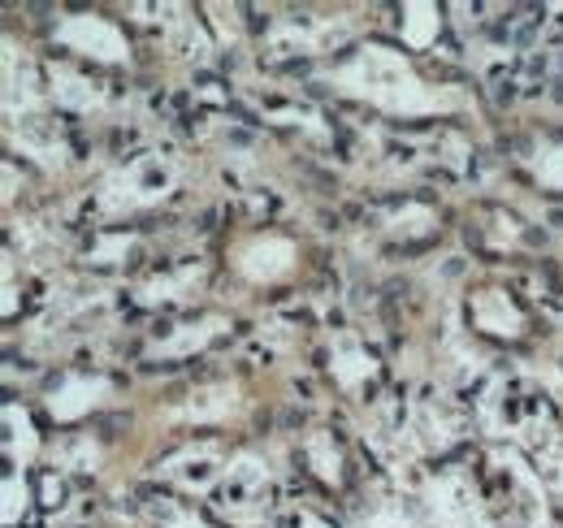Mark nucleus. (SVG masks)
I'll use <instances>...</instances> for the list:
<instances>
[{"label": "nucleus", "instance_id": "1", "mask_svg": "<svg viewBox=\"0 0 563 528\" xmlns=\"http://www.w3.org/2000/svg\"><path fill=\"white\" fill-rule=\"evenodd\" d=\"M334 87L395 118H429V113H451L464 105L455 91L429 87L417 66L386 44H364L347 66L334 69Z\"/></svg>", "mask_w": 563, "mask_h": 528}, {"label": "nucleus", "instance_id": "2", "mask_svg": "<svg viewBox=\"0 0 563 528\" xmlns=\"http://www.w3.org/2000/svg\"><path fill=\"white\" fill-rule=\"evenodd\" d=\"M174 187H178V165H174V156H165V152H143L131 165L113 169V174L100 183L96 204H100V212H109V217H126V212H140V208L161 204Z\"/></svg>", "mask_w": 563, "mask_h": 528}, {"label": "nucleus", "instance_id": "3", "mask_svg": "<svg viewBox=\"0 0 563 528\" xmlns=\"http://www.w3.org/2000/svg\"><path fill=\"white\" fill-rule=\"evenodd\" d=\"M212 494H217V507L230 512L234 520H261L269 498V468L256 455H239L225 463V476Z\"/></svg>", "mask_w": 563, "mask_h": 528}, {"label": "nucleus", "instance_id": "4", "mask_svg": "<svg viewBox=\"0 0 563 528\" xmlns=\"http://www.w3.org/2000/svg\"><path fill=\"white\" fill-rule=\"evenodd\" d=\"M57 44L78 53V57L104 62V66H118V62L131 57V44H126L122 26H113V22L100 18V13H70V18L57 26Z\"/></svg>", "mask_w": 563, "mask_h": 528}, {"label": "nucleus", "instance_id": "5", "mask_svg": "<svg viewBox=\"0 0 563 528\" xmlns=\"http://www.w3.org/2000/svg\"><path fill=\"white\" fill-rule=\"evenodd\" d=\"M299 261V248L286 239V234H256V239H247L243 248H239V273L247 277V282H256V286H269V282H278L286 277L290 268Z\"/></svg>", "mask_w": 563, "mask_h": 528}, {"label": "nucleus", "instance_id": "6", "mask_svg": "<svg viewBox=\"0 0 563 528\" xmlns=\"http://www.w3.org/2000/svg\"><path fill=\"white\" fill-rule=\"evenodd\" d=\"M109 395H113V386L104 377H66L48 395V411H53V420L70 425V420H82L87 411H96Z\"/></svg>", "mask_w": 563, "mask_h": 528}, {"label": "nucleus", "instance_id": "7", "mask_svg": "<svg viewBox=\"0 0 563 528\" xmlns=\"http://www.w3.org/2000/svg\"><path fill=\"white\" fill-rule=\"evenodd\" d=\"M161 476L178 481V485L191 490V494H205V490H217V485H221L225 468H221L212 447H191V451H183V455L161 463Z\"/></svg>", "mask_w": 563, "mask_h": 528}, {"label": "nucleus", "instance_id": "8", "mask_svg": "<svg viewBox=\"0 0 563 528\" xmlns=\"http://www.w3.org/2000/svg\"><path fill=\"white\" fill-rule=\"evenodd\" d=\"M239 407H243L239 386L221 382V386H200L174 416H178V420H191V425H217V420H230Z\"/></svg>", "mask_w": 563, "mask_h": 528}, {"label": "nucleus", "instance_id": "9", "mask_svg": "<svg viewBox=\"0 0 563 528\" xmlns=\"http://www.w3.org/2000/svg\"><path fill=\"white\" fill-rule=\"evenodd\" d=\"M48 91H53V100H57L62 109H70V113H91V109L104 105V91H100L87 74L66 69V66L48 69Z\"/></svg>", "mask_w": 563, "mask_h": 528}, {"label": "nucleus", "instance_id": "10", "mask_svg": "<svg viewBox=\"0 0 563 528\" xmlns=\"http://www.w3.org/2000/svg\"><path fill=\"white\" fill-rule=\"evenodd\" d=\"M473 321H477V330L498 333V338H516V333L525 330L520 308H516L503 290H482V295H473Z\"/></svg>", "mask_w": 563, "mask_h": 528}, {"label": "nucleus", "instance_id": "11", "mask_svg": "<svg viewBox=\"0 0 563 528\" xmlns=\"http://www.w3.org/2000/svg\"><path fill=\"white\" fill-rule=\"evenodd\" d=\"M225 326H230L225 317H200V321H191V326H178L169 338H161L152 351H156V355H165V360H187V355H196L200 346H209L212 338L225 330Z\"/></svg>", "mask_w": 563, "mask_h": 528}, {"label": "nucleus", "instance_id": "12", "mask_svg": "<svg viewBox=\"0 0 563 528\" xmlns=\"http://www.w3.org/2000/svg\"><path fill=\"white\" fill-rule=\"evenodd\" d=\"M13 139L22 143V152H31L35 161H44L48 169H62L66 165V143L57 139L53 127H44L40 118H26L22 127H13Z\"/></svg>", "mask_w": 563, "mask_h": 528}, {"label": "nucleus", "instance_id": "13", "mask_svg": "<svg viewBox=\"0 0 563 528\" xmlns=\"http://www.w3.org/2000/svg\"><path fill=\"white\" fill-rule=\"evenodd\" d=\"M373 369H377V360L364 346H355V342H339L334 355H330V373H334V382L343 391H360L373 377Z\"/></svg>", "mask_w": 563, "mask_h": 528}, {"label": "nucleus", "instance_id": "14", "mask_svg": "<svg viewBox=\"0 0 563 528\" xmlns=\"http://www.w3.org/2000/svg\"><path fill=\"white\" fill-rule=\"evenodd\" d=\"M4 447H9V460L18 463V468H26V463L35 460V451H40L35 425H31V416L18 403H4Z\"/></svg>", "mask_w": 563, "mask_h": 528}, {"label": "nucleus", "instance_id": "15", "mask_svg": "<svg viewBox=\"0 0 563 528\" xmlns=\"http://www.w3.org/2000/svg\"><path fill=\"white\" fill-rule=\"evenodd\" d=\"M438 26H442L438 4H429V0L404 4V44H408V48H429V44L438 40Z\"/></svg>", "mask_w": 563, "mask_h": 528}, {"label": "nucleus", "instance_id": "16", "mask_svg": "<svg viewBox=\"0 0 563 528\" xmlns=\"http://www.w3.org/2000/svg\"><path fill=\"white\" fill-rule=\"evenodd\" d=\"M303 455H308L312 472H317L325 485H339V481H343V455H339V447H334L330 433H312V438L303 442Z\"/></svg>", "mask_w": 563, "mask_h": 528}, {"label": "nucleus", "instance_id": "17", "mask_svg": "<svg viewBox=\"0 0 563 528\" xmlns=\"http://www.w3.org/2000/svg\"><path fill=\"white\" fill-rule=\"evenodd\" d=\"M200 277H205V268H200V264H191V268H183V273H165V277H152V282H147V286L140 290V299H143V304L183 299V290H191Z\"/></svg>", "mask_w": 563, "mask_h": 528}, {"label": "nucleus", "instance_id": "18", "mask_svg": "<svg viewBox=\"0 0 563 528\" xmlns=\"http://www.w3.org/2000/svg\"><path fill=\"white\" fill-rule=\"evenodd\" d=\"M26 503H31V485L22 481V472H9V476H4V512H0L4 528L18 525V516L26 512Z\"/></svg>", "mask_w": 563, "mask_h": 528}, {"label": "nucleus", "instance_id": "19", "mask_svg": "<svg viewBox=\"0 0 563 528\" xmlns=\"http://www.w3.org/2000/svg\"><path fill=\"white\" fill-rule=\"evenodd\" d=\"M538 183H542L547 191H563V143L547 147V152L538 156Z\"/></svg>", "mask_w": 563, "mask_h": 528}, {"label": "nucleus", "instance_id": "20", "mask_svg": "<svg viewBox=\"0 0 563 528\" xmlns=\"http://www.w3.org/2000/svg\"><path fill=\"white\" fill-rule=\"evenodd\" d=\"M209 13L221 26V40H239V9H225V4H209Z\"/></svg>", "mask_w": 563, "mask_h": 528}, {"label": "nucleus", "instance_id": "21", "mask_svg": "<svg viewBox=\"0 0 563 528\" xmlns=\"http://www.w3.org/2000/svg\"><path fill=\"white\" fill-rule=\"evenodd\" d=\"M126 248H131V239H126V234H118V239H104V243L91 252V261H96V264H113L109 256H118V252H126Z\"/></svg>", "mask_w": 563, "mask_h": 528}, {"label": "nucleus", "instance_id": "22", "mask_svg": "<svg viewBox=\"0 0 563 528\" xmlns=\"http://www.w3.org/2000/svg\"><path fill=\"white\" fill-rule=\"evenodd\" d=\"M169 528H212V525H205L200 516H187V512H183V516H169Z\"/></svg>", "mask_w": 563, "mask_h": 528}]
</instances>
